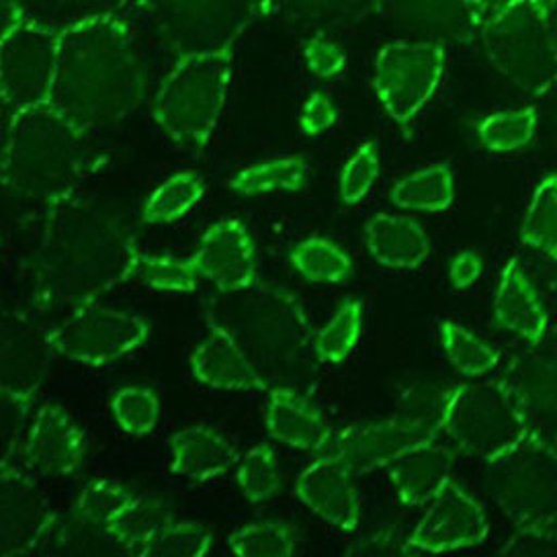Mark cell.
I'll return each instance as SVG.
<instances>
[{
  "label": "cell",
  "mask_w": 557,
  "mask_h": 557,
  "mask_svg": "<svg viewBox=\"0 0 557 557\" xmlns=\"http://www.w3.org/2000/svg\"><path fill=\"white\" fill-rule=\"evenodd\" d=\"M134 232L115 211L72 197L41 215L32 259V301L39 310H74L136 278Z\"/></svg>",
  "instance_id": "obj_1"
},
{
  "label": "cell",
  "mask_w": 557,
  "mask_h": 557,
  "mask_svg": "<svg viewBox=\"0 0 557 557\" xmlns=\"http://www.w3.org/2000/svg\"><path fill=\"white\" fill-rule=\"evenodd\" d=\"M148 64L122 9L95 11L60 27L52 107L85 138L127 120L146 97Z\"/></svg>",
  "instance_id": "obj_2"
},
{
  "label": "cell",
  "mask_w": 557,
  "mask_h": 557,
  "mask_svg": "<svg viewBox=\"0 0 557 557\" xmlns=\"http://www.w3.org/2000/svg\"><path fill=\"white\" fill-rule=\"evenodd\" d=\"M209 331L220 332L271 387L308 392L315 377L313 329L301 299L285 287L262 283L203 299Z\"/></svg>",
  "instance_id": "obj_3"
},
{
  "label": "cell",
  "mask_w": 557,
  "mask_h": 557,
  "mask_svg": "<svg viewBox=\"0 0 557 557\" xmlns=\"http://www.w3.org/2000/svg\"><path fill=\"white\" fill-rule=\"evenodd\" d=\"M52 104L11 113L2 138V189L15 208L46 213L78 195L103 160Z\"/></svg>",
  "instance_id": "obj_4"
},
{
  "label": "cell",
  "mask_w": 557,
  "mask_h": 557,
  "mask_svg": "<svg viewBox=\"0 0 557 557\" xmlns=\"http://www.w3.org/2000/svg\"><path fill=\"white\" fill-rule=\"evenodd\" d=\"M557 4L554 0L482 2L475 37L487 62L527 97L556 85Z\"/></svg>",
  "instance_id": "obj_5"
},
{
  "label": "cell",
  "mask_w": 557,
  "mask_h": 557,
  "mask_svg": "<svg viewBox=\"0 0 557 557\" xmlns=\"http://www.w3.org/2000/svg\"><path fill=\"white\" fill-rule=\"evenodd\" d=\"M236 46L178 55L152 99V117L183 152L199 157L226 109Z\"/></svg>",
  "instance_id": "obj_6"
},
{
  "label": "cell",
  "mask_w": 557,
  "mask_h": 557,
  "mask_svg": "<svg viewBox=\"0 0 557 557\" xmlns=\"http://www.w3.org/2000/svg\"><path fill=\"white\" fill-rule=\"evenodd\" d=\"M438 433L453 449L487 466L503 461L529 441L524 418L500 377L443 389Z\"/></svg>",
  "instance_id": "obj_7"
},
{
  "label": "cell",
  "mask_w": 557,
  "mask_h": 557,
  "mask_svg": "<svg viewBox=\"0 0 557 557\" xmlns=\"http://www.w3.org/2000/svg\"><path fill=\"white\" fill-rule=\"evenodd\" d=\"M58 55V27L32 17L23 4H2L0 87L7 115L52 104Z\"/></svg>",
  "instance_id": "obj_8"
},
{
  "label": "cell",
  "mask_w": 557,
  "mask_h": 557,
  "mask_svg": "<svg viewBox=\"0 0 557 557\" xmlns=\"http://www.w3.org/2000/svg\"><path fill=\"white\" fill-rule=\"evenodd\" d=\"M441 392L418 387L406 394V400L394 417L375 422L348 424L334 431L331 445L322 453L338 459L352 475H366L387 468L401 453L418 443L441 438L438 406Z\"/></svg>",
  "instance_id": "obj_9"
},
{
  "label": "cell",
  "mask_w": 557,
  "mask_h": 557,
  "mask_svg": "<svg viewBox=\"0 0 557 557\" xmlns=\"http://www.w3.org/2000/svg\"><path fill=\"white\" fill-rule=\"evenodd\" d=\"M53 355L83 367H109L139 352L150 341V324L138 313L99 301L70 310L46 329Z\"/></svg>",
  "instance_id": "obj_10"
},
{
  "label": "cell",
  "mask_w": 557,
  "mask_h": 557,
  "mask_svg": "<svg viewBox=\"0 0 557 557\" xmlns=\"http://www.w3.org/2000/svg\"><path fill=\"white\" fill-rule=\"evenodd\" d=\"M447 69V46L426 37L383 44L373 60V90L398 125L417 117L433 99Z\"/></svg>",
  "instance_id": "obj_11"
},
{
  "label": "cell",
  "mask_w": 557,
  "mask_h": 557,
  "mask_svg": "<svg viewBox=\"0 0 557 557\" xmlns=\"http://www.w3.org/2000/svg\"><path fill=\"white\" fill-rule=\"evenodd\" d=\"M164 44L178 53L215 52L238 46L252 23L278 11L252 2H164L148 4Z\"/></svg>",
  "instance_id": "obj_12"
},
{
  "label": "cell",
  "mask_w": 557,
  "mask_h": 557,
  "mask_svg": "<svg viewBox=\"0 0 557 557\" xmlns=\"http://www.w3.org/2000/svg\"><path fill=\"white\" fill-rule=\"evenodd\" d=\"M496 505L517 527L557 524V453L527 441L503 461L490 466Z\"/></svg>",
  "instance_id": "obj_13"
},
{
  "label": "cell",
  "mask_w": 557,
  "mask_h": 557,
  "mask_svg": "<svg viewBox=\"0 0 557 557\" xmlns=\"http://www.w3.org/2000/svg\"><path fill=\"white\" fill-rule=\"evenodd\" d=\"M21 459L2 461L0 556H34L58 541L60 515Z\"/></svg>",
  "instance_id": "obj_14"
},
{
  "label": "cell",
  "mask_w": 557,
  "mask_h": 557,
  "mask_svg": "<svg viewBox=\"0 0 557 557\" xmlns=\"http://www.w3.org/2000/svg\"><path fill=\"white\" fill-rule=\"evenodd\" d=\"M490 535L484 505L451 482L424 506L412 533L401 541V554H449L478 547Z\"/></svg>",
  "instance_id": "obj_15"
},
{
  "label": "cell",
  "mask_w": 557,
  "mask_h": 557,
  "mask_svg": "<svg viewBox=\"0 0 557 557\" xmlns=\"http://www.w3.org/2000/svg\"><path fill=\"white\" fill-rule=\"evenodd\" d=\"M500 380L506 383L524 418L529 438L556 449L557 385L554 347L545 343L541 347H527L512 355Z\"/></svg>",
  "instance_id": "obj_16"
},
{
  "label": "cell",
  "mask_w": 557,
  "mask_h": 557,
  "mask_svg": "<svg viewBox=\"0 0 557 557\" xmlns=\"http://www.w3.org/2000/svg\"><path fill=\"white\" fill-rule=\"evenodd\" d=\"M52 352L46 329H39L27 313H4L0 334L2 400L34 410L35 398L48 377Z\"/></svg>",
  "instance_id": "obj_17"
},
{
  "label": "cell",
  "mask_w": 557,
  "mask_h": 557,
  "mask_svg": "<svg viewBox=\"0 0 557 557\" xmlns=\"http://www.w3.org/2000/svg\"><path fill=\"white\" fill-rule=\"evenodd\" d=\"M85 455L87 436L62 404L44 401L34 408L21 461L35 478H69L83 466Z\"/></svg>",
  "instance_id": "obj_18"
},
{
  "label": "cell",
  "mask_w": 557,
  "mask_h": 557,
  "mask_svg": "<svg viewBox=\"0 0 557 557\" xmlns=\"http://www.w3.org/2000/svg\"><path fill=\"white\" fill-rule=\"evenodd\" d=\"M191 261L201 281L220 294L243 292L261 281L255 236L238 218L211 224L199 238Z\"/></svg>",
  "instance_id": "obj_19"
},
{
  "label": "cell",
  "mask_w": 557,
  "mask_h": 557,
  "mask_svg": "<svg viewBox=\"0 0 557 557\" xmlns=\"http://www.w3.org/2000/svg\"><path fill=\"white\" fill-rule=\"evenodd\" d=\"M297 500L315 517L341 533H355L363 519V500L357 475L329 453H315L312 461L297 473Z\"/></svg>",
  "instance_id": "obj_20"
},
{
  "label": "cell",
  "mask_w": 557,
  "mask_h": 557,
  "mask_svg": "<svg viewBox=\"0 0 557 557\" xmlns=\"http://www.w3.org/2000/svg\"><path fill=\"white\" fill-rule=\"evenodd\" d=\"M492 315L503 331L515 334L527 347H541L549 341V310L521 261L515 257L503 264L496 278Z\"/></svg>",
  "instance_id": "obj_21"
},
{
  "label": "cell",
  "mask_w": 557,
  "mask_h": 557,
  "mask_svg": "<svg viewBox=\"0 0 557 557\" xmlns=\"http://www.w3.org/2000/svg\"><path fill=\"white\" fill-rule=\"evenodd\" d=\"M262 420L278 443L315 455L331 445L334 429L322 408L308 396V392L275 385L264 392Z\"/></svg>",
  "instance_id": "obj_22"
},
{
  "label": "cell",
  "mask_w": 557,
  "mask_h": 557,
  "mask_svg": "<svg viewBox=\"0 0 557 557\" xmlns=\"http://www.w3.org/2000/svg\"><path fill=\"white\" fill-rule=\"evenodd\" d=\"M453 468L455 455L441 438L418 443L387 466L392 487L406 508H424L433 503L451 484Z\"/></svg>",
  "instance_id": "obj_23"
},
{
  "label": "cell",
  "mask_w": 557,
  "mask_h": 557,
  "mask_svg": "<svg viewBox=\"0 0 557 557\" xmlns=\"http://www.w3.org/2000/svg\"><path fill=\"white\" fill-rule=\"evenodd\" d=\"M363 244L373 261L389 271H417L431 257V236L404 213H375L363 226Z\"/></svg>",
  "instance_id": "obj_24"
},
{
  "label": "cell",
  "mask_w": 557,
  "mask_h": 557,
  "mask_svg": "<svg viewBox=\"0 0 557 557\" xmlns=\"http://www.w3.org/2000/svg\"><path fill=\"white\" fill-rule=\"evenodd\" d=\"M238 461L234 445L209 424L181 429L171 438L169 470L189 482H211L222 478Z\"/></svg>",
  "instance_id": "obj_25"
},
{
  "label": "cell",
  "mask_w": 557,
  "mask_h": 557,
  "mask_svg": "<svg viewBox=\"0 0 557 557\" xmlns=\"http://www.w3.org/2000/svg\"><path fill=\"white\" fill-rule=\"evenodd\" d=\"M193 377L201 385L222 392H267L255 367L246 361L243 352L220 332L209 331L208 336L193 348L189 357Z\"/></svg>",
  "instance_id": "obj_26"
},
{
  "label": "cell",
  "mask_w": 557,
  "mask_h": 557,
  "mask_svg": "<svg viewBox=\"0 0 557 557\" xmlns=\"http://www.w3.org/2000/svg\"><path fill=\"white\" fill-rule=\"evenodd\" d=\"M310 183V164L304 157H277L255 162L230 174L226 189L238 197H259L271 193H297Z\"/></svg>",
  "instance_id": "obj_27"
},
{
  "label": "cell",
  "mask_w": 557,
  "mask_h": 557,
  "mask_svg": "<svg viewBox=\"0 0 557 557\" xmlns=\"http://www.w3.org/2000/svg\"><path fill=\"white\" fill-rule=\"evenodd\" d=\"M389 201L410 213H441L455 203V173L449 162H433L401 176L392 187Z\"/></svg>",
  "instance_id": "obj_28"
},
{
  "label": "cell",
  "mask_w": 557,
  "mask_h": 557,
  "mask_svg": "<svg viewBox=\"0 0 557 557\" xmlns=\"http://www.w3.org/2000/svg\"><path fill=\"white\" fill-rule=\"evenodd\" d=\"M206 191L208 181L203 174L193 169L171 174L148 195L141 209V220L150 226L174 224L206 197Z\"/></svg>",
  "instance_id": "obj_29"
},
{
  "label": "cell",
  "mask_w": 557,
  "mask_h": 557,
  "mask_svg": "<svg viewBox=\"0 0 557 557\" xmlns=\"http://www.w3.org/2000/svg\"><path fill=\"white\" fill-rule=\"evenodd\" d=\"M540 125L537 104L498 109L475 123V138L492 154H510L527 148Z\"/></svg>",
  "instance_id": "obj_30"
},
{
  "label": "cell",
  "mask_w": 557,
  "mask_h": 557,
  "mask_svg": "<svg viewBox=\"0 0 557 557\" xmlns=\"http://www.w3.org/2000/svg\"><path fill=\"white\" fill-rule=\"evenodd\" d=\"M438 341L447 361L463 377L482 380L503 361L500 348L455 320L438 322Z\"/></svg>",
  "instance_id": "obj_31"
},
{
  "label": "cell",
  "mask_w": 557,
  "mask_h": 557,
  "mask_svg": "<svg viewBox=\"0 0 557 557\" xmlns=\"http://www.w3.org/2000/svg\"><path fill=\"white\" fill-rule=\"evenodd\" d=\"M366 326V304L348 297L331 320L315 329L312 336L313 359L318 366H338L357 348Z\"/></svg>",
  "instance_id": "obj_32"
},
{
  "label": "cell",
  "mask_w": 557,
  "mask_h": 557,
  "mask_svg": "<svg viewBox=\"0 0 557 557\" xmlns=\"http://www.w3.org/2000/svg\"><path fill=\"white\" fill-rule=\"evenodd\" d=\"M236 484L250 505H264L277 498L285 487V471L277 447L273 443H259L238 457Z\"/></svg>",
  "instance_id": "obj_33"
},
{
  "label": "cell",
  "mask_w": 557,
  "mask_h": 557,
  "mask_svg": "<svg viewBox=\"0 0 557 557\" xmlns=\"http://www.w3.org/2000/svg\"><path fill=\"white\" fill-rule=\"evenodd\" d=\"M556 189V173L543 174L521 222V243L549 262L556 261L557 252Z\"/></svg>",
  "instance_id": "obj_34"
},
{
  "label": "cell",
  "mask_w": 557,
  "mask_h": 557,
  "mask_svg": "<svg viewBox=\"0 0 557 557\" xmlns=\"http://www.w3.org/2000/svg\"><path fill=\"white\" fill-rule=\"evenodd\" d=\"M289 264L310 283L338 285L352 275V259L345 248L324 236H310L289 252Z\"/></svg>",
  "instance_id": "obj_35"
},
{
  "label": "cell",
  "mask_w": 557,
  "mask_h": 557,
  "mask_svg": "<svg viewBox=\"0 0 557 557\" xmlns=\"http://www.w3.org/2000/svg\"><path fill=\"white\" fill-rule=\"evenodd\" d=\"M482 2H459V4H418L404 7L406 17L420 32H429L433 41L445 44V39L468 41L475 37L478 17Z\"/></svg>",
  "instance_id": "obj_36"
},
{
  "label": "cell",
  "mask_w": 557,
  "mask_h": 557,
  "mask_svg": "<svg viewBox=\"0 0 557 557\" xmlns=\"http://www.w3.org/2000/svg\"><path fill=\"white\" fill-rule=\"evenodd\" d=\"M227 549L234 556L287 557L297 552V533L292 522L281 519L246 522L227 535Z\"/></svg>",
  "instance_id": "obj_37"
},
{
  "label": "cell",
  "mask_w": 557,
  "mask_h": 557,
  "mask_svg": "<svg viewBox=\"0 0 557 557\" xmlns=\"http://www.w3.org/2000/svg\"><path fill=\"white\" fill-rule=\"evenodd\" d=\"M138 498L132 487L117 480L99 478L88 482L74 500L76 519L87 522L88 527L99 529L103 533L111 522L117 521L123 512Z\"/></svg>",
  "instance_id": "obj_38"
},
{
  "label": "cell",
  "mask_w": 557,
  "mask_h": 557,
  "mask_svg": "<svg viewBox=\"0 0 557 557\" xmlns=\"http://www.w3.org/2000/svg\"><path fill=\"white\" fill-rule=\"evenodd\" d=\"M174 519L173 512L157 498L139 496L115 522L103 531L107 540L138 556L139 547L150 540L164 522Z\"/></svg>",
  "instance_id": "obj_39"
},
{
  "label": "cell",
  "mask_w": 557,
  "mask_h": 557,
  "mask_svg": "<svg viewBox=\"0 0 557 557\" xmlns=\"http://www.w3.org/2000/svg\"><path fill=\"white\" fill-rule=\"evenodd\" d=\"M109 410L125 435H152L158 429L162 406L157 392L148 385H125L111 394Z\"/></svg>",
  "instance_id": "obj_40"
},
{
  "label": "cell",
  "mask_w": 557,
  "mask_h": 557,
  "mask_svg": "<svg viewBox=\"0 0 557 557\" xmlns=\"http://www.w3.org/2000/svg\"><path fill=\"white\" fill-rule=\"evenodd\" d=\"M215 535L211 529L195 521L164 522L157 533L139 547L144 557H201L208 556Z\"/></svg>",
  "instance_id": "obj_41"
},
{
  "label": "cell",
  "mask_w": 557,
  "mask_h": 557,
  "mask_svg": "<svg viewBox=\"0 0 557 557\" xmlns=\"http://www.w3.org/2000/svg\"><path fill=\"white\" fill-rule=\"evenodd\" d=\"M136 278L141 285L162 294H195L201 285L191 257L181 259L154 252H139Z\"/></svg>",
  "instance_id": "obj_42"
},
{
  "label": "cell",
  "mask_w": 557,
  "mask_h": 557,
  "mask_svg": "<svg viewBox=\"0 0 557 557\" xmlns=\"http://www.w3.org/2000/svg\"><path fill=\"white\" fill-rule=\"evenodd\" d=\"M382 176V150L377 139H366L348 157L338 174V197L341 201L355 208L366 201L367 195Z\"/></svg>",
  "instance_id": "obj_43"
},
{
  "label": "cell",
  "mask_w": 557,
  "mask_h": 557,
  "mask_svg": "<svg viewBox=\"0 0 557 557\" xmlns=\"http://www.w3.org/2000/svg\"><path fill=\"white\" fill-rule=\"evenodd\" d=\"M301 55L315 78L331 81L347 70V52L329 35L313 34L301 44Z\"/></svg>",
  "instance_id": "obj_44"
},
{
  "label": "cell",
  "mask_w": 557,
  "mask_h": 557,
  "mask_svg": "<svg viewBox=\"0 0 557 557\" xmlns=\"http://www.w3.org/2000/svg\"><path fill=\"white\" fill-rule=\"evenodd\" d=\"M500 554L515 557H554L557 554V524L517 527Z\"/></svg>",
  "instance_id": "obj_45"
},
{
  "label": "cell",
  "mask_w": 557,
  "mask_h": 557,
  "mask_svg": "<svg viewBox=\"0 0 557 557\" xmlns=\"http://www.w3.org/2000/svg\"><path fill=\"white\" fill-rule=\"evenodd\" d=\"M336 122H338L336 104L326 92L315 90L306 99V103L301 104L297 127L304 136L318 138V136H324L326 132H331Z\"/></svg>",
  "instance_id": "obj_46"
},
{
  "label": "cell",
  "mask_w": 557,
  "mask_h": 557,
  "mask_svg": "<svg viewBox=\"0 0 557 557\" xmlns=\"http://www.w3.org/2000/svg\"><path fill=\"white\" fill-rule=\"evenodd\" d=\"M484 275V261L475 250H461L453 257L447 277L455 289H470Z\"/></svg>",
  "instance_id": "obj_47"
}]
</instances>
